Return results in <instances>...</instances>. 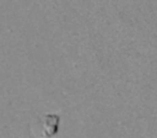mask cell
<instances>
[{
	"label": "cell",
	"mask_w": 157,
	"mask_h": 138,
	"mask_svg": "<svg viewBox=\"0 0 157 138\" xmlns=\"http://www.w3.org/2000/svg\"><path fill=\"white\" fill-rule=\"evenodd\" d=\"M59 121L58 114H44L33 123L31 131L37 138H53L58 132Z\"/></svg>",
	"instance_id": "6da1fadb"
}]
</instances>
